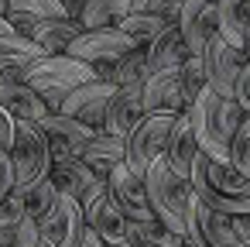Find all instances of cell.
Wrapping results in <instances>:
<instances>
[{"instance_id": "cell-29", "label": "cell", "mask_w": 250, "mask_h": 247, "mask_svg": "<svg viewBox=\"0 0 250 247\" xmlns=\"http://www.w3.org/2000/svg\"><path fill=\"white\" fill-rule=\"evenodd\" d=\"M0 247H42L38 220L24 216L18 223H0Z\"/></svg>"}, {"instance_id": "cell-4", "label": "cell", "mask_w": 250, "mask_h": 247, "mask_svg": "<svg viewBox=\"0 0 250 247\" xmlns=\"http://www.w3.org/2000/svg\"><path fill=\"white\" fill-rule=\"evenodd\" d=\"M93 79H96L93 66H86V62L72 59V55H45V59H38V62L28 69V76H24V83L48 103L52 113H59L62 103H65L79 86H86V83H93Z\"/></svg>"}, {"instance_id": "cell-21", "label": "cell", "mask_w": 250, "mask_h": 247, "mask_svg": "<svg viewBox=\"0 0 250 247\" xmlns=\"http://www.w3.org/2000/svg\"><path fill=\"white\" fill-rule=\"evenodd\" d=\"M52 185L62 192V196H72V199H86L103 179H96V172L83 161V158H59L52 161V172H48Z\"/></svg>"}, {"instance_id": "cell-37", "label": "cell", "mask_w": 250, "mask_h": 247, "mask_svg": "<svg viewBox=\"0 0 250 247\" xmlns=\"http://www.w3.org/2000/svg\"><path fill=\"white\" fill-rule=\"evenodd\" d=\"M14 192V161H11V151L0 148V199Z\"/></svg>"}, {"instance_id": "cell-33", "label": "cell", "mask_w": 250, "mask_h": 247, "mask_svg": "<svg viewBox=\"0 0 250 247\" xmlns=\"http://www.w3.org/2000/svg\"><path fill=\"white\" fill-rule=\"evenodd\" d=\"M182 93H185V107L192 110L195 107V100L202 96V90H209L206 86V66H202V55H192L182 69Z\"/></svg>"}, {"instance_id": "cell-30", "label": "cell", "mask_w": 250, "mask_h": 247, "mask_svg": "<svg viewBox=\"0 0 250 247\" xmlns=\"http://www.w3.org/2000/svg\"><path fill=\"white\" fill-rule=\"evenodd\" d=\"M147 59L144 48H134L130 55H124L120 62H113V86H134V83H147Z\"/></svg>"}, {"instance_id": "cell-43", "label": "cell", "mask_w": 250, "mask_h": 247, "mask_svg": "<svg viewBox=\"0 0 250 247\" xmlns=\"http://www.w3.org/2000/svg\"><path fill=\"white\" fill-rule=\"evenodd\" d=\"M4 35H18L14 28H11V21H7V14H0V38Z\"/></svg>"}, {"instance_id": "cell-32", "label": "cell", "mask_w": 250, "mask_h": 247, "mask_svg": "<svg viewBox=\"0 0 250 247\" xmlns=\"http://www.w3.org/2000/svg\"><path fill=\"white\" fill-rule=\"evenodd\" d=\"M7 14H28L35 21H48V18H69L62 0H7Z\"/></svg>"}, {"instance_id": "cell-46", "label": "cell", "mask_w": 250, "mask_h": 247, "mask_svg": "<svg viewBox=\"0 0 250 247\" xmlns=\"http://www.w3.org/2000/svg\"><path fill=\"white\" fill-rule=\"evenodd\" d=\"M247 62H250V42H247Z\"/></svg>"}, {"instance_id": "cell-42", "label": "cell", "mask_w": 250, "mask_h": 247, "mask_svg": "<svg viewBox=\"0 0 250 247\" xmlns=\"http://www.w3.org/2000/svg\"><path fill=\"white\" fill-rule=\"evenodd\" d=\"M83 247H106V240H103V237H96V233L89 230V233H86V240H83Z\"/></svg>"}, {"instance_id": "cell-44", "label": "cell", "mask_w": 250, "mask_h": 247, "mask_svg": "<svg viewBox=\"0 0 250 247\" xmlns=\"http://www.w3.org/2000/svg\"><path fill=\"white\" fill-rule=\"evenodd\" d=\"M106 247H134L130 240H117V244H106Z\"/></svg>"}, {"instance_id": "cell-45", "label": "cell", "mask_w": 250, "mask_h": 247, "mask_svg": "<svg viewBox=\"0 0 250 247\" xmlns=\"http://www.w3.org/2000/svg\"><path fill=\"white\" fill-rule=\"evenodd\" d=\"M0 14H7V0H0Z\"/></svg>"}, {"instance_id": "cell-10", "label": "cell", "mask_w": 250, "mask_h": 247, "mask_svg": "<svg viewBox=\"0 0 250 247\" xmlns=\"http://www.w3.org/2000/svg\"><path fill=\"white\" fill-rule=\"evenodd\" d=\"M113 96H117V86H113V83H100V79H93V83L79 86V90L62 103V110H59V113H65V117L79 120L83 127H89V131L103 134L106 110H110Z\"/></svg>"}, {"instance_id": "cell-34", "label": "cell", "mask_w": 250, "mask_h": 247, "mask_svg": "<svg viewBox=\"0 0 250 247\" xmlns=\"http://www.w3.org/2000/svg\"><path fill=\"white\" fill-rule=\"evenodd\" d=\"M229 165L250 179V117L240 120V127H236V134L229 141Z\"/></svg>"}, {"instance_id": "cell-14", "label": "cell", "mask_w": 250, "mask_h": 247, "mask_svg": "<svg viewBox=\"0 0 250 247\" xmlns=\"http://www.w3.org/2000/svg\"><path fill=\"white\" fill-rule=\"evenodd\" d=\"M42 131H45V137H48L52 161H59V158H79L83 148L96 137V131L83 127L79 120H72V117H65V113H48V117L42 120Z\"/></svg>"}, {"instance_id": "cell-5", "label": "cell", "mask_w": 250, "mask_h": 247, "mask_svg": "<svg viewBox=\"0 0 250 247\" xmlns=\"http://www.w3.org/2000/svg\"><path fill=\"white\" fill-rule=\"evenodd\" d=\"M11 161H14V189L28 192L38 182L48 179L52 172V151L42 124L31 120H14V144H11Z\"/></svg>"}, {"instance_id": "cell-11", "label": "cell", "mask_w": 250, "mask_h": 247, "mask_svg": "<svg viewBox=\"0 0 250 247\" xmlns=\"http://www.w3.org/2000/svg\"><path fill=\"white\" fill-rule=\"evenodd\" d=\"M83 213H86V226L96 233V237H103L106 244H117V240H127V216H124V209L117 206V199H113V192H110V185L106 182H100L86 199H83Z\"/></svg>"}, {"instance_id": "cell-49", "label": "cell", "mask_w": 250, "mask_h": 247, "mask_svg": "<svg viewBox=\"0 0 250 247\" xmlns=\"http://www.w3.org/2000/svg\"><path fill=\"white\" fill-rule=\"evenodd\" d=\"M185 247H188V244H185Z\"/></svg>"}, {"instance_id": "cell-3", "label": "cell", "mask_w": 250, "mask_h": 247, "mask_svg": "<svg viewBox=\"0 0 250 247\" xmlns=\"http://www.w3.org/2000/svg\"><path fill=\"white\" fill-rule=\"evenodd\" d=\"M144 185H147V199H151V209L154 216L178 237H185L188 230V213H192V199H195V189H192V179H182L171 172V165L165 158H158L147 175H144Z\"/></svg>"}, {"instance_id": "cell-40", "label": "cell", "mask_w": 250, "mask_h": 247, "mask_svg": "<svg viewBox=\"0 0 250 247\" xmlns=\"http://www.w3.org/2000/svg\"><path fill=\"white\" fill-rule=\"evenodd\" d=\"M233 230H236V237L250 247V213H247V216H233Z\"/></svg>"}, {"instance_id": "cell-15", "label": "cell", "mask_w": 250, "mask_h": 247, "mask_svg": "<svg viewBox=\"0 0 250 247\" xmlns=\"http://www.w3.org/2000/svg\"><path fill=\"white\" fill-rule=\"evenodd\" d=\"M106 185H110V192H113L117 206L124 209V216H127L130 223L158 220V216H154V209H151V199H147V185H144V179H141V175H134L127 165H120V168L106 179Z\"/></svg>"}, {"instance_id": "cell-41", "label": "cell", "mask_w": 250, "mask_h": 247, "mask_svg": "<svg viewBox=\"0 0 250 247\" xmlns=\"http://www.w3.org/2000/svg\"><path fill=\"white\" fill-rule=\"evenodd\" d=\"M62 4H65L69 18H72V21H79V14H83V7L89 4V0H62Z\"/></svg>"}, {"instance_id": "cell-2", "label": "cell", "mask_w": 250, "mask_h": 247, "mask_svg": "<svg viewBox=\"0 0 250 247\" xmlns=\"http://www.w3.org/2000/svg\"><path fill=\"white\" fill-rule=\"evenodd\" d=\"M247 113L236 107V100H226L212 90H202V96L192 107V120H195V137L202 155H209L212 161H229V141L240 127Z\"/></svg>"}, {"instance_id": "cell-48", "label": "cell", "mask_w": 250, "mask_h": 247, "mask_svg": "<svg viewBox=\"0 0 250 247\" xmlns=\"http://www.w3.org/2000/svg\"><path fill=\"white\" fill-rule=\"evenodd\" d=\"M42 247H52V244H45V240H42Z\"/></svg>"}, {"instance_id": "cell-23", "label": "cell", "mask_w": 250, "mask_h": 247, "mask_svg": "<svg viewBox=\"0 0 250 247\" xmlns=\"http://www.w3.org/2000/svg\"><path fill=\"white\" fill-rule=\"evenodd\" d=\"M0 107H4L14 120H31V124H42L52 113L48 103L28 83H4L0 86Z\"/></svg>"}, {"instance_id": "cell-25", "label": "cell", "mask_w": 250, "mask_h": 247, "mask_svg": "<svg viewBox=\"0 0 250 247\" xmlns=\"http://www.w3.org/2000/svg\"><path fill=\"white\" fill-rule=\"evenodd\" d=\"M219 35L247 52V42H250V0H219Z\"/></svg>"}, {"instance_id": "cell-9", "label": "cell", "mask_w": 250, "mask_h": 247, "mask_svg": "<svg viewBox=\"0 0 250 247\" xmlns=\"http://www.w3.org/2000/svg\"><path fill=\"white\" fill-rule=\"evenodd\" d=\"M38 230H42V240L52 247H83V240L89 233L83 202L72 196H59L55 209L38 223Z\"/></svg>"}, {"instance_id": "cell-1", "label": "cell", "mask_w": 250, "mask_h": 247, "mask_svg": "<svg viewBox=\"0 0 250 247\" xmlns=\"http://www.w3.org/2000/svg\"><path fill=\"white\" fill-rule=\"evenodd\" d=\"M192 189L209 209L223 216L250 213V179L236 172L229 161H212L209 155H199L192 168Z\"/></svg>"}, {"instance_id": "cell-6", "label": "cell", "mask_w": 250, "mask_h": 247, "mask_svg": "<svg viewBox=\"0 0 250 247\" xmlns=\"http://www.w3.org/2000/svg\"><path fill=\"white\" fill-rule=\"evenodd\" d=\"M171 127H175V117H154L147 113L130 134H127V168L134 175H147V168L165 158V148H168V137H171Z\"/></svg>"}, {"instance_id": "cell-22", "label": "cell", "mask_w": 250, "mask_h": 247, "mask_svg": "<svg viewBox=\"0 0 250 247\" xmlns=\"http://www.w3.org/2000/svg\"><path fill=\"white\" fill-rule=\"evenodd\" d=\"M93 172H96V179H110L120 165H127V144H124V137H113V134H96L86 148H83V155H79Z\"/></svg>"}, {"instance_id": "cell-28", "label": "cell", "mask_w": 250, "mask_h": 247, "mask_svg": "<svg viewBox=\"0 0 250 247\" xmlns=\"http://www.w3.org/2000/svg\"><path fill=\"white\" fill-rule=\"evenodd\" d=\"M127 240H130L134 247H185V237L171 233L161 220L127 223Z\"/></svg>"}, {"instance_id": "cell-35", "label": "cell", "mask_w": 250, "mask_h": 247, "mask_svg": "<svg viewBox=\"0 0 250 247\" xmlns=\"http://www.w3.org/2000/svg\"><path fill=\"white\" fill-rule=\"evenodd\" d=\"M182 7H185V0H134V11L154 14V18H161V21H178Z\"/></svg>"}, {"instance_id": "cell-26", "label": "cell", "mask_w": 250, "mask_h": 247, "mask_svg": "<svg viewBox=\"0 0 250 247\" xmlns=\"http://www.w3.org/2000/svg\"><path fill=\"white\" fill-rule=\"evenodd\" d=\"M130 11H134V0H89L79 14V24L83 31H106V28H117Z\"/></svg>"}, {"instance_id": "cell-17", "label": "cell", "mask_w": 250, "mask_h": 247, "mask_svg": "<svg viewBox=\"0 0 250 247\" xmlns=\"http://www.w3.org/2000/svg\"><path fill=\"white\" fill-rule=\"evenodd\" d=\"M147 117L144 110V83H134V86H120L110 110H106V124H103V134H113V137H124Z\"/></svg>"}, {"instance_id": "cell-19", "label": "cell", "mask_w": 250, "mask_h": 247, "mask_svg": "<svg viewBox=\"0 0 250 247\" xmlns=\"http://www.w3.org/2000/svg\"><path fill=\"white\" fill-rule=\"evenodd\" d=\"M144 59H147V72H151V76H154V72H168V69H182V66L192 59L185 38H182V31H178V21H171V24L144 48Z\"/></svg>"}, {"instance_id": "cell-12", "label": "cell", "mask_w": 250, "mask_h": 247, "mask_svg": "<svg viewBox=\"0 0 250 247\" xmlns=\"http://www.w3.org/2000/svg\"><path fill=\"white\" fill-rule=\"evenodd\" d=\"M178 31L192 55H202L206 45L219 35V0H185L178 14Z\"/></svg>"}, {"instance_id": "cell-31", "label": "cell", "mask_w": 250, "mask_h": 247, "mask_svg": "<svg viewBox=\"0 0 250 247\" xmlns=\"http://www.w3.org/2000/svg\"><path fill=\"white\" fill-rule=\"evenodd\" d=\"M59 196H62V192L52 185V179H45V182H38L35 189H28V192H24V213H28L31 220H38V223H42V220L55 209Z\"/></svg>"}, {"instance_id": "cell-16", "label": "cell", "mask_w": 250, "mask_h": 247, "mask_svg": "<svg viewBox=\"0 0 250 247\" xmlns=\"http://www.w3.org/2000/svg\"><path fill=\"white\" fill-rule=\"evenodd\" d=\"M144 110L154 117H178L185 113V93H182V72L168 69V72H154L144 83Z\"/></svg>"}, {"instance_id": "cell-13", "label": "cell", "mask_w": 250, "mask_h": 247, "mask_svg": "<svg viewBox=\"0 0 250 247\" xmlns=\"http://www.w3.org/2000/svg\"><path fill=\"white\" fill-rule=\"evenodd\" d=\"M130 52H134L130 38H124L117 28H106V31H83V35L72 42V48H69V55L79 59V62H86V66L117 62V59H124V55H130Z\"/></svg>"}, {"instance_id": "cell-27", "label": "cell", "mask_w": 250, "mask_h": 247, "mask_svg": "<svg viewBox=\"0 0 250 247\" xmlns=\"http://www.w3.org/2000/svg\"><path fill=\"white\" fill-rule=\"evenodd\" d=\"M171 21H161V18H154V14H141V11H130L120 24H117V31L124 35V38H130V45L134 48H147L165 28H168Z\"/></svg>"}, {"instance_id": "cell-39", "label": "cell", "mask_w": 250, "mask_h": 247, "mask_svg": "<svg viewBox=\"0 0 250 247\" xmlns=\"http://www.w3.org/2000/svg\"><path fill=\"white\" fill-rule=\"evenodd\" d=\"M11 144H14V117L0 107V148L11 151Z\"/></svg>"}, {"instance_id": "cell-18", "label": "cell", "mask_w": 250, "mask_h": 247, "mask_svg": "<svg viewBox=\"0 0 250 247\" xmlns=\"http://www.w3.org/2000/svg\"><path fill=\"white\" fill-rule=\"evenodd\" d=\"M199 155H202V148H199V137H195V120H192V110H185V113L175 117V127H171V137H168V148H165V161L171 165L175 175L192 179V168H195Z\"/></svg>"}, {"instance_id": "cell-20", "label": "cell", "mask_w": 250, "mask_h": 247, "mask_svg": "<svg viewBox=\"0 0 250 247\" xmlns=\"http://www.w3.org/2000/svg\"><path fill=\"white\" fill-rule=\"evenodd\" d=\"M38 59H45V52L31 38H24V35H4L0 38V76L7 83H24L28 69Z\"/></svg>"}, {"instance_id": "cell-8", "label": "cell", "mask_w": 250, "mask_h": 247, "mask_svg": "<svg viewBox=\"0 0 250 247\" xmlns=\"http://www.w3.org/2000/svg\"><path fill=\"white\" fill-rule=\"evenodd\" d=\"M202 66H206V86L226 100H233V90H236V79H240V69L247 66V52L233 48L223 35H216L206 52H202Z\"/></svg>"}, {"instance_id": "cell-24", "label": "cell", "mask_w": 250, "mask_h": 247, "mask_svg": "<svg viewBox=\"0 0 250 247\" xmlns=\"http://www.w3.org/2000/svg\"><path fill=\"white\" fill-rule=\"evenodd\" d=\"M83 35V24L72 21V18H48V21H38L35 31H31V42L45 52V55H69L72 42Z\"/></svg>"}, {"instance_id": "cell-7", "label": "cell", "mask_w": 250, "mask_h": 247, "mask_svg": "<svg viewBox=\"0 0 250 247\" xmlns=\"http://www.w3.org/2000/svg\"><path fill=\"white\" fill-rule=\"evenodd\" d=\"M185 244H188V247H247V244L236 237V230H233V216H223V213L209 209L199 196L192 199Z\"/></svg>"}, {"instance_id": "cell-38", "label": "cell", "mask_w": 250, "mask_h": 247, "mask_svg": "<svg viewBox=\"0 0 250 247\" xmlns=\"http://www.w3.org/2000/svg\"><path fill=\"white\" fill-rule=\"evenodd\" d=\"M233 100H236V107L250 117V62L240 69V79H236V90H233Z\"/></svg>"}, {"instance_id": "cell-36", "label": "cell", "mask_w": 250, "mask_h": 247, "mask_svg": "<svg viewBox=\"0 0 250 247\" xmlns=\"http://www.w3.org/2000/svg\"><path fill=\"white\" fill-rule=\"evenodd\" d=\"M28 213H24V192H11V196H4L0 199V223H18V220H24Z\"/></svg>"}, {"instance_id": "cell-47", "label": "cell", "mask_w": 250, "mask_h": 247, "mask_svg": "<svg viewBox=\"0 0 250 247\" xmlns=\"http://www.w3.org/2000/svg\"><path fill=\"white\" fill-rule=\"evenodd\" d=\"M4 83H7V79H4V76H0V86H4Z\"/></svg>"}]
</instances>
